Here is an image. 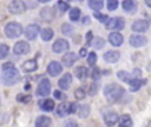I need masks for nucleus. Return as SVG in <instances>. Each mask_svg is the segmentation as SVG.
<instances>
[{
  "mask_svg": "<svg viewBox=\"0 0 151 127\" xmlns=\"http://www.w3.org/2000/svg\"><path fill=\"white\" fill-rule=\"evenodd\" d=\"M37 95L38 96H46L51 93V82L47 79H42L40 80L38 87H37Z\"/></svg>",
  "mask_w": 151,
  "mask_h": 127,
  "instance_id": "423d86ee",
  "label": "nucleus"
},
{
  "mask_svg": "<svg viewBox=\"0 0 151 127\" xmlns=\"http://www.w3.org/2000/svg\"><path fill=\"white\" fill-rule=\"evenodd\" d=\"M53 29L52 28H50V27H46V28H44L41 32H40V36H41V39L44 40V41H50L52 38H53Z\"/></svg>",
  "mask_w": 151,
  "mask_h": 127,
  "instance_id": "bb28decb",
  "label": "nucleus"
},
{
  "mask_svg": "<svg viewBox=\"0 0 151 127\" xmlns=\"http://www.w3.org/2000/svg\"><path fill=\"white\" fill-rule=\"evenodd\" d=\"M100 75H101L100 69H99L98 67H93V68H92V71H91V78L96 81V80H99Z\"/></svg>",
  "mask_w": 151,
  "mask_h": 127,
  "instance_id": "e433bc0d",
  "label": "nucleus"
},
{
  "mask_svg": "<svg viewBox=\"0 0 151 127\" xmlns=\"http://www.w3.org/2000/svg\"><path fill=\"white\" fill-rule=\"evenodd\" d=\"M74 75H76L78 79L84 80V79H86V78L88 76V69H87L85 66H78V67H76V69H74Z\"/></svg>",
  "mask_w": 151,
  "mask_h": 127,
  "instance_id": "5701e85b",
  "label": "nucleus"
},
{
  "mask_svg": "<svg viewBox=\"0 0 151 127\" xmlns=\"http://www.w3.org/2000/svg\"><path fill=\"white\" fill-rule=\"evenodd\" d=\"M57 114L59 116H66V115L71 114V103H68V102H61L57 107Z\"/></svg>",
  "mask_w": 151,
  "mask_h": 127,
  "instance_id": "412c9836",
  "label": "nucleus"
},
{
  "mask_svg": "<svg viewBox=\"0 0 151 127\" xmlns=\"http://www.w3.org/2000/svg\"><path fill=\"white\" fill-rule=\"evenodd\" d=\"M133 125V122H132V119H131V116L129 115V114H124V115H122L120 118H119V126L120 127H131Z\"/></svg>",
  "mask_w": 151,
  "mask_h": 127,
  "instance_id": "a878e982",
  "label": "nucleus"
},
{
  "mask_svg": "<svg viewBox=\"0 0 151 127\" xmlns=\"http://www.w3.org/2000/svg\"><path fill=\"white\" fill-rule=\"evenodd\" d=\"M145 82H146V80H140V79H138L137 76H136V78L133 76V79L130 81V83H129V85H130V87H131V91H132V92H137V91H138V89H139V88H140Z\"/></svg>",
  "mask_w": 151,
  "mask_h": 127,
  "instance_id": "b1692460",
  "label": "nucleus"
},
{
  "mask_svg": "<svg viewBox=\"0 0 151 127\" xmlns=\"http://www.w3.org/2000/svg\"><path fill=\"white\" fill-rule=\"evenodd\" d=\"M93 40V36H92V32L88 31L87 34H86V46H91V42Z\"/></svg>",
  "mask_w": 151,
  "mask_h": 127,
  "instance_id": "37998d69",
  "label": "nucleus"
},
{
  "mask_svg": "<svg viewBox=\"0 0 151 127\" xmlns=\"http://www.w3.org/2000/svg\"><path fill=\"white\" fill-rule=\"evenodd\" d=\"M133 75H134V76H139V75H142V71H140L139 68H136V69L133 71Z\"/></svg>",
  "mask_w": 151,
  "mask_h": 127,
  "instance_id": "09e8293b",
  "label": "nucleus"
},
{
  "mask_svg": "<svg viewBox=\"0 0 151 127\" xmlns=\"http://www.w3.org/2000/svg\"><path fill=\"white\" fill-rule=\"evenodd\" d=\"M96 61H97V54L94 52H90L88 53V56H87V63L90 66H94Z\"/></svg>",
  "mask_w": 151,
  "mask_h": 127,
  "instance_id": "4c0bfd02",
  "label": "nucleus"
},
{
  "mask_svg": "<svg viewBox=\"0 0 151 127\" xmlns=\"http://www.w3.org/2000/svg\"><path fill=\"white\" fill-rule=\"evenodd\" d=\"M104 6V0H88V7L93 11H100Z\"/></svg>",
  "mask_w": 151,
  "mask_h": 127,
  "instance_id": "cd10ccee",
  "label": "nucleus"
},
{
  "mask_svg": "<svg viewBox=\"0 0 151 127\" xmlns=\"http://www.w3.org/2000/svg\"><path fill=\"white\" fill-rule=\"evenodd\" d=\"M40 18L44 21H52L55 18V8L54 7H44L40 11Z\"/></svg>",
  "mask_w": 151,
  "mask_h": 127,
  "instance_id": "9d476101",
  "label": "nucleus"
},
{
  "mask_svg": "<svg viewBox=\"0 0 151 127\" xmlns=\"http://www.w3.org/2000/svg\"><path fill=\"white\" fill-rule=\"evenodd\" d=\"M5 34L9 39L19 38L22 34V26L17 21H11L5 26Z\"/></svg>",
  "mask_w": 151,
  "mask_h": 127,
  "instance_id": "7ed1b4c3",
  "label": "nucleus"
},
{
  "mask_svg": "<svg viewBox=\"0 0 151 127\" xmlns=\"http://www.w3.org/2000/svg\"><path fill=\"white\" fill-rule=\"evenodd\" d=\"M129 42L132 47H142L144 46L145 44H147V38L144 36V35H138V34H134V35H131L130 39H129Z\"/></svg>",
  "mask_w": 151,
  "mask_h": 127,
  "instance_id": "f8f14e48",
  "label": "nucleus"
},
{
  "mask_svg": "<svg viewBox=\"0 0 151 127\" xmlns=\"http://www.w3.org/2000/svg\"><path fill=\"white\" fill-rule=\"evenodd\" d=\"M57 8L61 12V13H64V12H66L68 8H70V5L66 2V1H63V0H59L58 2H57Z\"/></svg>",
  "mask_w": 151,
  "mask_h": 127,
  "instance_id": "72a5a7b5",
  "label": "nucleus"
},
{
  "mask_svg": "<svg viewBox=\"0 0 151 127\" xmlns=\"http://www.w3.org/2000/svg\"><path fill=\"white\" fill-rule=\"evenodd\" d=\"M29 49H31V47L25 40H20L18 42H15V45L13 47V52L17 55H25L29 52Z\"/></svg>",
  "mask_w": 151,
  "mask_h": 127,
  "instance_id": "1a4fd4ad",
  "label": "nucleus"
},
{
  "mask_svg": "<svg viewBox=\"0 0 151 127\" xmlns=\"http://www.w3.org/2000/svg\"><path fill=\"white\" fill-rule=\"evenodd\" d=\"M80 19V9L74 7L70 11V20L71 21H78Z\"/></svg>",
  "mask_w": 151,
  "mask_h": 127,
  "instance_id": "473e14b6",
  "label": "nucleus"
},
{
  "mask_svg": "<svg viewBox=\"0 0 151 127\" xmlns=\"http://www.w3.org/2000/svg\"><path fill=\"white\" fill-rule=\"evenodd\" d=\"M91 45L94 47V49H100V48H103V47L105 46V40H104L103 38L97 36V38H93Z\"/></svg>",
  "mask_w": 151,
  "mask_h": 127,
  "instance_id": "c756f323",
  "label": "nucleus"
},
{
  "mask_svg": "<svg viewBox=\"0 0 151 127\" xmlns=\"http://www.w3.org/2000/svg\"><path fill=\"white\" fill-rule=\"evenodd\" d=\"M122 7L125 12L127 13H133L137 9V4L134 0H123L122 2Z\"/></svg>",
  "mask_w": 151,
  "mask_h": 127,
  "instance_id": "4be33fe9",
  "label": "nucleus"
},
{
  "mask_svg": "<svg viewBox=\"0 0 151 127\" xmlns=\"http://www.w3.org/2000/svg\"><path fill=\"white\" fill-rule=\"evenodd\" d=\"M104 121H105V123L107 126H113L119 121V116H118V114L116 112H111L110 111V112H106L104 114Z\"/></svg>",
  "mask_w": 151,
  "mask_h": 127,
  "instance_id": "a211bd4d",
  "label": "nucleus"
},
{
  "mask_svg": "<svg viewBox=\"0 0 151 127\" xmlns=\"http://www.w3.org/2000/svg\"><path fill=\"white\" fill-rule=\"evenodd\" d=\"M125 94V89L118 83H109L104 87V96L109 102H117Z\"/></svg>",
  "mask_w": 151,
  "mask_h": 127,
  "instance_id": "f257e3e1",
  "label": "nucleus"
},
{
  "mask_svg": "<svg viewBox=\"0 0 151 127\" xmlns=\"http://www.w3.org/2000/svg\"><path fill=\"white\" fill-rule=\"evenodd\" d=\"M64 125L65 126H77V122L76 121H72V120H68V121H65Z\"/></svg>",
  "mask_w": 151,
  "mask_h": 127,
  "instance_id": "49530a36",
  "label": "nucleus"
},
{
  "mask_svg": "<svg viewBox=\"0 0 151 127\" xmlns=\"http://www.w3.org/2000/svg\"><path fill=\"white\" fill-rule=\"evenodd\" d=\"M26 4L22 0H13L8 5V11L12 14H21L26 11Z\"/></svg>",
  "mask_w": 151,
  "mask_h": 127,
  "instance_id": "20e7f679",
  "label": "nucleus"
},
{
  "mask_svg": "<svg viewBox=\"0 0 151 127\" xmlns=\"http://www.w3.org/2000/svg\"><path fill=\"white\" fill-rule=\"evenodd\" d=\"M78 107H79V106H77L76 102H71V113H76V111H78V109H77Z\"/></svg>",
  "mask_w": 151,
  "mask_h": 127,
  "instance_id": "a18cd8bd",
  "label": "nucleus"
},
{
  "mask_svg": "<svg viewBox=\"0 0 151 127\" xmlns=\"http://www.w3.org/2000/svg\"><path fill=\"white\" fill-rule=\"evenodd\" d=\"M53 94H54V98H57V100H64L65 99V95L60 91H55Z\"/></svg>",
  "mask_w": 151,
  "mask_h": 127,
  "instance_id": "c03bdc74",
  "label": "nucleus"
},
{
  "mask_svg": "<svg viewBox=\"0 0 151 127\" xmlns=\"http://www.w3.org/2000/svg\"><path fill=\"white\" fill-rule=\"evenodd\" d=\"M109 41H110V44H111L112 46L119 47V46L123 44L124 38H123V35H122L119 32H111V33L109 34Z\"/></svg>",
  "mask_w": 151,
  "mask_h": 127,
  "instance_id": "4468645a",
  "label": "nucleus"
},
{
  "mask_svg": "<svg viewBox=\"0 0 151 127\" xmlns=\"http://www.w3.org/2000/svg\"><path fill=\"white\" fill-rule=\"evenodd\" d=\"M8 52H9V47L6 44H1L0 45V59H5Z\"/></svg>",
  "mask_w": 151,
  "mask_h": 127,
  "instance_id": "c9c22d12",
  "label": "nucleus"
},
{
  "mask_svg": "<svg viewBox=\"0 0 151 127\" xmlns=\"http://www.w3.org/2000/svg\"><path fill=\"white\" fill-rule=\"evenodd\" d=\"M106 25V28L107 29H113V31H120L124 28L125 26V20L120 16H116V18H112L110 20H107V22L105 24Z\"/></svg>",
  "mask_w": 151,
  "mask_h": 127,
  "instance_id": "39448f33",
  "label": "nucleus"
},
{
  "mask_svg": "<svg viewBox=\"0 0 151 127\" xmlns=\"http://www.w3.org/2000/svg\"><path fill=\"white\" fill-rule=\"evenodd\" d=\"M17 100L19 102H22V103H27L32 100V96L29 94H18L17 95Z\"/></svg>",
  "mask_w": 151,
  "mask_h": 127,
  "instance_id": "f704fd0d",
  "label": "nucleus"
},
{
  "mask_svg": "<svg viewBox=\"0 0 151 127\" xmlns=\"http://www.w3.org/2000/svg\"><path fill=\"white\" fill-rule=\"evenodd\" d=\"M39 32H40V27H39V25L31 24V25H28V26L25 28L24 34H25L26 39H28V40H34V39L38 36Z\"/></svg>",
  "mask_w": 151,
  "mask_h": 127,
  "instance_id": "6e6552de",
  "label": "nucleus"
},
{
  "mask_svg": "<svg viewBox=\"0 0 151 127\" xmlns=\"http://www.w3.org/2000/svg\"><path fill=\"white\" fill-rule=\"evenodd\" d=\"M14 65H13V62H6V63H4L2 65V67L1 68H8V67H13Z\"/></svg>",
  "mask_w": 151,
  "mask_h": 127,
  "instance_id": "8fccbe9b",
  "label": "nucleus"
},
{
  "mask_svg": "<svg viewBox=\"0 0 151 127\" xmlns=\"http://www.w3.org/2000/svg\"><path fill=\"white\" fill-rule=\"evenodd\" d=\"M68 48H70V44H68V41L67 40H65V39H57L54 42H53V45H52V49H53V52L54 53H63V52H66V51H68Z\"/></svg>",
  "mask_w": 151,
  "mask_h": 127,
  "instance_id": "0eeeda50",
  "label": "nucleus"
},
{
  "mask_svg": "<svg viewBox=\"0 0 151 127\" xmlns=\"http://www.w3.org/2000/svg\"><path fill=\"white\" fill-rule=\"evenodd\" d=\"M98 83L97 82H92L90 85V89H88V94L90 95H96L97 94V91H98Z\"/></svg>",
  "mask_w": 151,
  "mask_h": 127,
  "instance_id": "79ce46f5",
  "label": "nucleus"
},
{
  "mask_svg": "<svg viewBox=\"0 0 151 127\" xmlns=\"http://www.w3.org/2000/svg\"><path fill=\"white\" fill-rule=\"evenodd\" d=\"M120 58V53L118 51H107L104 55H103V59L109 62V63H114L119 60Z\"/></svg>",
  "mask_w": 151,
  "mask_h": 127,
  "instance_id": "f3484780",
  "label": "nucleus"
},
{
  "mask_svg": "<svg viewBox=\"0 0 151 127\" xmlns=\"http://www.w3.org/2000/svg\"><path fill=\"white\" fill-rule=\"evenodd\" d=\"M145 4H146L149 7H151V0H145Z\"/></svg>",
  "mask_w": 151,
  "mask_h": 127,
  "instance_id": "3c124183",
  "label": "nucleus"
},
{
  "mask_svg": "<svg viewBox=\"0 0 151 127\" xmlns=\"http://www.w3.org/2000/svg\"><path fill=\"white\" fill-rule=\"evenodd\" d=\"M73 29H74L73 26L71 24H68V22H65V24L61 25V32L65 35H72L73 34Z\"/></svg>",
  "mask_w": 151,
  "mask_h": 127,
  "instance_id": "2f4dec72",
  "label": "nucleus"
},
{
  "mask_svg": "<svg viewBox=\"0 0 151 127\" xmlns=\"http://www.w3.org/2000/svg\"><path fill=\"white\" fill-rule=\"evenodd\" d=\"M19 79H20L19 71L14 66L8 67V68H2L1 81L5 86H13L19 81Z\"/></svg>",
  "mask_w": 151,
  "mask_h": 127,
  "instance_id": "f03ea898",
  "label": "nucleus"
},
{
  "mask_svg": "<svg viewBox=\"0 0 151 127\" xmlns=\"http://www.w3.org/2000/svg\"><path fill=\"white\" fill-rule=\"evenodd\" d=\"M51 123H52L51 118H48L46 115H40L35 120V126H38V127H46V126H50Z\"/></svg>",
  "mask_w": 151,
  "mask_h": 127,
  "instance_id": "393cba45",
  "label": "nucleus"
},
{
  "mask_svg": "<svg viewBox=\"0 0 151 127\" xmlns=\"http://www.w3.org/2000/svg\"><path fill=\"white\" fill-rule=\"evenodd\" d=\"M131 29L133 32H137V33H144V32H146L149 29V22L146 20H143V19L136 20L131 25Z\"/></svg>",
  "mask_w": 151,
  "mask_h": 127,
  "instance_id": "9b49d317",
  "label": "nucleus"
},
{
  "mask_svg": "<svg viewBox=\"0 0 151 127\" xmlns=\"http://www.w3.org/2000/svg\"><path fill=\"white\" fill-rule=\"evenodd\" d=\"M77 59H78V56L73 52H68L65 55H63L61 61H63V63H64L65 67H72L73 63L77 61Z\"/></svg>",
  "mask_w": 151,
  "mask_h": 127,
  "instance_id": "6ab92c4d",
  "label": "nucleus"
},
{
  "mask_svg": "<svg viewBox=\"0 0 151 127\" xmlns=\"http://www.w3.org/2000/svg\"><path fill=\"white\" fill-rule=\"evenodd\" d=\"M118 78L120 79V80H123L124 82H126V83H130V81L133 79V76L134 75H131L130 73H127L126 71H119L118 72Z\"/></svg>",
  "mask_w": 151,
  "mask_h": 127,
  "instance_id": "c85d7f7f",
  "label": "nucleus"
},
{
  "mask_svg": "<svg viewBox=\"0 0 151 127\" xmlns=\"http://www.w3.org/2000/svg\"><path fill=\"white\" fill-rule=\"evenodd\" d=\"M86 54H87V51H86V48H81V49L79 51V55H80V56H83V58H84Z\"/></svg>",
  "mask_w": 151,
  "mask_h": 127,
  "instance_id": "de8ad7c7",
  "label": "nucleus"
},
{
  "mask_svg": "<svg viewBox=\"0 0 151 127\" xmlns=\"http://www.w3.org/2000/svg\"><path fill=\"white\" fill-rule=\"evenodd\" d=\"M71 83H72V75H71L70 73H65V74L59 79V81H58V86H59L61 89H64V91L68 89L70 86H71Z\"/></svg>",
  "mask_w": 151,
  "mask_h": 127,
  "instance_id": "2eb2a0df",
  "label": "nucleus"
},
{
  "mask_svg": "<svg viewBox=\"0 0 151 127\" xmlns=\"http://www.w3.org/2000/svg\"><path fill=\"white\" fill-rule=\"evenodd\" d=\"M22 71L26 72V73H31V72H34L38 69V63L35 61V59H31V60H26L24 63H22Z\"/></svg>",
  "mask_w": 151,
  "mask_h": 127,
  "instance_id": "aec40b11",
  "label": "nucleus"
},
{
  "mask_svg": "<svg viewBox=\"0 0 151 127\" xmlns=\"http://www.w3.org/2000/svg\"><path fill=\"white\" fill-rule=\"evenodd\" d=\"M63 72V66L58 61H51L47 66V73L51 76H57Z\"/></svg>",
  "mask_w": 151,
  "mask_h": 127,
  "instance_id": "ddd939ff",
  "label": "nucleus"
},
{
  "mask_svg": "<svg viewBox=\"0 0 151 127\" xmlns=\"http://www.w3.org/2000/svg\"><path fill=\"white\" fill-rule=\"evenodd\" d=\"M39 2H42V4H45V2H48V1H51V0H38Z\"/></svg>",
  "mask_w": 151,
  "mask_h": 127,
  "instance_id": "864d4df0",
  "label": "nucleus"
},
{
  "mask_svg": "<svg viewBox=\"0 0 151 127\" xmlns=\"http://www.w3.org/2000/svg\"><path fill=\"white\" fill-rule=\"evenodd\" d=\"M94 18L96 19H98L100 22H107V15H105V14H101V13H99L98 11H94Z\"/></svg>",
  "mask_w": 151,
  "mask_h": 127,
  "instance_id": "ea45409f",
  "label": "nucleus"
},
{
  "mask_svg": "<svg viewBox=\"0 0 151 127\" xmlns=\"http://www.w3.org/2000/svg\"><path fill=\"white\" fill-rule=\"evenodd\" d=\"M38 106L44 112H52L54 109V101L52 99H42L38 102Z\"/></svg>",
  "mask_w": 151,
  "mask_h": 127,
  "instance_id": "dca6fc26",
  "label": "nucleus"
},
{
  "mask_svg": "<svg viewBox=\"0 0 151 127\" xmlns=\"http://www.w3.org/2000/svg\"><path fill=\"white\" fill-rule=\"evenodd\" d=\"M83 22H84V24H85V22H88V18H87V16L84 18V19H83Z\"/></svg>",
  "mask_w": 151,
  "mask_h": 127,
  "instance_id": "603ef678",
  "label": "nucleus"
},
{
  "mask_svg": "<svg viewBox=\"0 0 151 127\" xmlns=\"http://www.w3.org/2000/svg\"><path fill=\"white\" fill-rule=\"evenodd\" d=\"M77 112H78V115L80 118H86L90 114V106L88 105H80L79 109Z\"/></svg>",
  "mask_w": 151,
  "mask_h": 127,
  "instance_id": "7c9ffc66",
  "label": "nucleus"
},
{
  "mask_svg": "<svg viewBox=\"0 0 151 127\" xmlns=\"http://www.w3.org/2000/svg\"><path fill=\"white\" fill-rule=\"evenodd\" d=\"M85 95H86V93H85V91L83 88H77L74 91V96H76L77 100H83L85 98Z\"/></svg>",
  "mask_w": 151,
  "mask_h": 127,
  "instance_id": "58836bf2",
  "label": "nucleus"
},
{
  "mask_svg": "<svg viewBox=\"0 0 151 127\" xmlns=\"http://www.w3.org/2000/svg\"><path fill=\"white\" fill-rule=\"evenodd\" d=\"M107 9L109 11H116L118 7V0H107Z\"/></svg>",
  "mask_w": 151,
  "mask_h": 127,
  "instance_id": "a19ab883",
  "label": "nucleus"
}]
</instances>
